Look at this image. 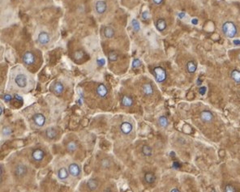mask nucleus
I'll use <instances>...</instances> for the list:
<instances>
[{
	"label": "nucleus",
	"instance_id": "nucleus-1",
	"mask_svg": "<svg viewBox=\"0 0 240 192\" xmlns=\"http://www.w3.org/2000/svg\"><path fill=\"white\" fill-rule=\"evenodd\" d=\"M221 30L225 36L229 38H235L238 33V28L235 23L232 21L225 22L222 24Z\"/></svg>",
	"mask_w": 240,
	"mask_h": 192
},
{
	"label": "nucleus",
	"instance_id": "nucleus-2",
	"mask_svg": "<svg viewBox=\"0 0 240 192\" xmlns=\"http://www.w3.org/2000/svg\"><path fill=\"white\" fill-rule=\"evenodd\" d=\"M154 77L157 83H163L167 79V73L165 70L161 67H156L153 69Z\"/></svg>",
	"mask_w": 240,
	"mask_h": 192
},
{
	"label": "nucleus",
	"instance_id": "nucleus-3",
	"mask_svg": "<svg viewBox=\"0 0 240 192\" xmlns=\"http://www.w3.org/2000/svg\"><path fill=\"white\" fill-rule=\"evenodd\" d=\"M28 173V168L25 165L19 163L18 165H16L14 170V174L17 177H23L27 174Z\"/></svg>",
	"mask_w": 240,
	"mask_h": 192
},
{
	"label": "nucleus",
	"instance_id": "nucleus-4",
	"mask_svg": "<svg viewBox=\"0 0 240 192\" xmlns=\"http://www.w3.org/2000/svg\"><path fill=\"white\" fill-rule=\"evenodd\" d=\"M32 120L33 123H35L36 126H38V127H42L45 126L46 122V118L45 117V115L41 113H37L32 116Z\"/></svg>",
	"mask_w": 240,
	"mask_h": 192
},
{
	"label": "nucleus",
	"instance_id": "nucleus-5",
	"mask_svg": "<svg viewBox=\"0 0 240 192\" xmlns=\"http://www.w3.org/2000/svg\"><path fill=\"white\" fill-rule=\"evenodd\" d=\"M200 118L204 123H209L213 122L214 119V115L210 110H203L200 114Z\"/></svg>",
	"mask_w": 240,
	"mask_h": 192
},
{
	"label": "nucleus",
	"instance_id": "nucleus-6",
	"mask_svg": "<svg viewBox=\"0 0 240 192\" xmlns=\"http://www.w3.org/2000/svg\"><path fill=\"white\" fill-rule=\"evenodd\" d=\"M46 156V153L41 148H37V149L33 150L32 152V158L34 161L40 162L42 160H44Z\"/></svg>",
	"mask_w": 240,
	"mask_h": 192
},
{
	"label": "nucleus",
	"instance_id": "nucleus-7",
	"mask_svg": "<svg viewBox=\"0 0 240 192\" xmlns=\"http://www.w3.org/2000/svg\"><path fill=\"white\" fill-rule=\"evenodd\" d=\"M22 60L24 62V63L26 64L28 66L29 65H32L35 62V56L32 52L31 51H26L25 53L23 54L22 57Z\"/></svg>",
	"mask_w": 240,
	"mask_h": 192
},
{
	"label": "nucleus",
	"instance_id": "nucleus-8",
	"mask_svg": "<svg viewBox=\"0 0 240 192\" xmlns=\"http://www.w3.org/2000/svg\"><path fill=\"white\" fill-rule=\"evenodd\" d=\"M15 83L19 88H25L28 84V79L26 75L23 74H18L15 78Z\"/></svg>",
	"mask_w": 240,
	"mask_h": 192
},
{
	"label": "nucleus",
	"instance_id": "nucleus-9",
	"mask_svg": "<svg viewBox=\"0 0 240 192\" xmlns=\"http://www.w3.org/2000/svg\"><path fill=\"white\" fill-rule=\"evenodd\" d=\"M68 172L71 176L76 177L80 176L81 170H80L79 165H77L76 163H71L68 166Z\"/></svg>",
	"mask_w": 240,
	"mask_h": 192
},
{
	"label": "nucleus",
	"instance_id": "nucleus-10",
	"mask_svg": "<svg viewBox=\"0 0 240 192\" xmlns=\"http://www.w3.org/2000/svg\"><path fill=\"white\" fill-rule=\"evenodd\" d=\"M97 94L100 98H106L108 95V89L104 84H100L97 87Z\"/></svg>",
	"mask_w": 240,
	"mask_h": 192
},
{
	"label": "nucleus",
	"instance_id": "nucleus-11",
	"mask_svg": "<svg viewBox=\"0 0 240 192\" xmlns=\"http://www.w3.org/2000/svg\"><path fill=\"white\" fill-rule=\"evenodd\" d=\"M38 41L41 45H46L50 42V37L46 32H41L38 34Z\"/></svg>",
	"mask_w": 240,
	"mask_h": 192
},
{
	"label": "nucleus",
	"instance_id": "nucleus-12",
	"mask_svg": "<svg viewBox=\"0 0 240 192\" xmlns=\"http://www.w3.org/2000/svg\"><path fill=\"white\" fill-rule=\"evenodd\" d=\"M132 129H133L132 125L128 122H123L120 125V131L123 135H129L132 131Z\"/></svg>",
	"mask_w": 240,
	"mask_h": 192
},
{
	"label": "nucleus",
	"instance_id": "nucleus-13",
	"mask_svg": "<svg viewBox=\"0 0 240 192\" xmlns=\"http://www.w3.org/2000/svg\"><path fill=\"white\" fill-rule=\"evenodd\" d=\"M95 8H96V11L98 14H104L106 11L107 8L106 2H104L102 0L97 1L96 3V5H95Z\"/></svg>",
	"mask_w": 240,
	"mask_h": 192
},
{
	"label": "nucleus",
	"instance_id": "nucleus-14",
	"mask_svg": "<svg viewBox=\"0 0 240 192\" xmlns=\"http://www.w3.org/2000/svg\"><path fill=\"white\" fill-rule=\"evenodd\" d=\"M186 69H187V71L189 74H193L197 70V64L195 61H192V60L188 61L187 63V65H186Z\"/></svg>",
	"mask_w": 240,
	"mask_h": 192
},
{
	"label": "nucleus",
	"instance_id": "nucleus-15",
	"mask_svg": "<svg viewBox=\"0 0 240 192\" xmlns=\"http://www.w3.org/2000/svg\"><path fill=\"white\" fill-rule=\"evenodd\" d=\"M142 91H143L144 95L147 96H152L153 94V92H154L152 84H149V83L144 84V85L142 86Z\"/></svg>",
	"mask_w": 240,
	"mask_h": 192
},
{
	"label": "nucleus",
	"instance_id": "nucleus-16",
	"mask_svg": "<svg viewBox=\"0 0 240 192\" xmlns=\"http://www.w3.org/2000/svg\"><path fill=\"white\" fill-rule=\"evenodd\" d=\"M86 186L88 187V189L91 191H96L98 187V181H97L96 179L94 178H90L89 181H87L86 183Z\"/></svg>",
	"mask_w": 240,
	"mask_h": 192
},
{
	"label": "nucleus",
	"instance_id": "nucleus-17",
	"mask_svg": "<svg viewBox=\"0 0 240 192\" xmlns=\"http://www.w3.org/2000/svg\"><path fill=\"white\" fill-rule=\"evenodd\" d=\"M133 99L130 96H123L121 100V105L124 107H131L133 105Z\"/></svg>",
	"mask_w": 240,
	"mask_h": 192
},
{
	"label": "nucleus",
	"instance_id": "nucleus-18",
	"mask_svg": "<svg viewBox=\"0 0 240 192\" xmlns=\"http://www.w3.org/2000/svg\"><path fill=\"white\" fill-rule=\"evenodd\" d=\"M166 26H167L166 22H165V20L162 19V18L158 19V20H157V22H156V28H157V29L159 32H163L165 28H166Z\"/></svg>",
	"mask_w": 240,
	"mask_h": 192
},
{
	"label": "nucleus",
	"instance_id": "nucleus-19",
	"mask_svg": "<svg viewBox=\"0 0 240 192\" xmlns=\"http://www.w3.org/2000/svg\"><path fill=\"white\" fill-rule=\"evenodd\" d=\"M144 179L148 184H153L156 181V176L153 172H147L144 174Z\"/></svg>",
	"mask_w": 240,
	"mask_h": 192
},
{
	"label": "nucleus",
	"instance_id": "nucleus-20",
	"mask_svg": "<svg viewBox=\"0 0 240 192\" xmlns=\"http://www.w3.org/2000/svg\"><path fill=\"white\" fill-rule=\"evenodd\" d=\"M53 91L56 95H60V94H62L64 91L63 84L62 83H60V82H58V83L54 84L53 86Z\"/></svg>",
	"mask_w": 240,
	"mask_h": 192
},
{
	"label": "nucleus",
	"instance_id": "nucleus-21",
	"mask_svg": "<svg viewBox=\"0 0 240 192\" xmlns=\"http://www.w3.org/2000/svg\"><path fill=\"white\" fill-rule=\"evenodd\" d=\"M58 177L60 180H65L68 177V171L66 168L62 167L58 170Z\"/></svg>",
	"mask_w": 240,
	"mask_h": 192
},
{
	"label": "nucleus",
	"instance_id": "nucleus-22",
	"mask_svg": "<svg viewBox=\"0 0 240 192\" xmlns=\"http://www.w3.org/2000/svg\"><path fill=\"white\" fill-rule=\"evenodd\" d=\"M46 135L49 139H53L57 135V131L54 127H50L46 131Z\"/></svg>",
	"mask_w": 240,
	"mask_h": 192
},
{
	"label": "nucleus",
	"instance_id": "nucleus-23",
	"mask_svg": "<svg viewBox=\"0 0 240 192\" xmlns=\"http://www.w3.org/2000/svg\"><path fill=\"white\" fill-rule=\"evenodd\" d=\"M230 77L235 83L237 84L240 83V71L239 70H233L230 72Z\"/></svg>",
	"mask_w": 240,
	"mask_h": 192
},
{
	"label": "nucleus",
	"instance_id": "nucleus-24",
	"mask_svg": "<svg viewBox=\"0 0 240 192\" xmlns=\"http://www.w3.org/2000/svg\"><path fill=\"white\" fill-rule=\"evenodd\" d=\"M104 36L106 38H112L114 36V30L111 27H106L104 28Z\"/></svg>",
	"mask_w": 240,
	"mask_h": 192
},
{
	"label": "nucleus",
	"instance_id": "nucleus-25",
	"mask_svg": "<svg viewBox=\"0 0 240 192\" xmlns=\"http://www.w3.org/2000/svg\"><path fill=\"white\" fill-rule=\"evenodd\" d=\"M141 152H142L143 155L145 156H151L152 154H153V149H152V148H151L150 146H149V145H146V144L142 147Z\"/></svg>",
	"mask_w": 240,
	"mask_h": 192
},
{
	"label": "nucleus",
	"instance_id": "nucleus-26",
	"mask_svg": "<svg viewBox=\"0 0 240 192\" xmlns=\"http://www.w3.org/2000/svg\"><path fill=\"white\" fill-rule=\"evenodd\" d=\"M158 124H159V126H160L161 127H167L168 125H169L168 118L165 117V116H161V117L158 118Z\"/></svg>",
	"mask_w": 240,
	"mask_h": 192
},
{
	"label": "nucleus",
	"instance_id": "nucleus-27",
	"mask_svg": "<svg viewBox=\"0 0 240 192\" xmlns=\"http://www.w3.org/2000/svg\"><path fill=\"white\" fill-rule=\"evenodd\" d=\"M77 147H78L77 144L75 143V141H70L69 143L67 144V148L71 152H75V150L77 149Z\"/></svg>",
	"mask_w": 240,
	"mask_h": 192
},
{
	"label": "nucleus",
	"instance_id": "nucleus-28",
	"mask_svg": "<svg viewBox=\"0 0 240 192\" xmlns=\"http://www.w3.org/2000/svg\"><path fill=\"white\" fill-rule=\"evenodd\" d=\"M108 59H109V61L111 62V63H114V62L117 61L118 54L116 53V52L114 51V50L110 51L109 53H108Z\"/></svg>",
	"mask_w": 240,
	"mask_h": 192
},
{
	"label": "nucleus",
	"instance_id": "nucleus-29",
	"mask_svg": "<svg viewBox=\"0 0 240 192\" xmlns=\"http://www.w3.org/2000/svg\"><path fill=\"white\" fill-rule=\"evenodd\" d=\"M84 55H85V53H84V52L82 50H77L74 53V59L75 60H80V59H81L84 57Z\"/></svg>",
	"mask_w": 240,
	"mask_h": 192
},
{
	"label": "nucleus",
	"instance_id": "nucleus-30",
	"mask_svg": "<svg viewBox=\"0 0 240 192\" xmlns=\"http://www.w3.org/2000/svg\"><path fill=\"white\" fill-rule=\"evenodd\" d=\"M132 28L133 29L136 31V32H138L140 29V23L136 20H132Z\"/></svg>",
	"mask_w": 240,
	"mask_h": 192
},
{
	"label": "nucleus",
	"instance_id": "nucleus-31",
	"mask_svg": "<svg viewBox=\"0 0 240 192\" xmlns=\"http://www.w3.org/2000/svg\"><path fill=\"white\" fill-rule=\"evenodd\" d=\"M101 166L102 168L104 169H107L110 166V161L108 160V159H103V160L101 161Z\"/></svg>",
	"mask_w": 240,
	"mask_h": 192
},
{
	"label": "nucleus",
	"instance_id": "nucleus-32",
	"mask_svg": "<svg viewBox=\"0 0 240 192\" xmlns=\"http://www.w3.org/2000/svg\"><path fill=\"white\" fill-rule=\"evenodd\" d=\"M141 65V61L139 59H135L132 62V68L133 69H136V68H138L140 67Z\"/></svg>",
	"mask_w": 240,
	"mask_h": 192
},
{
	"label": "nucleus",
	"instance_id": "nucleus-33",
	"mask_svg": "<svg viewBox=\"0 0 240 192\" xmlns=\"http://www.w3.org/2000/svg\"><path fill=\"white\" fill-rule=\"evenodd\" d=\"M3 135H5V136H7V135H10L11 134V128L9 127H4L3 128Z\"/></svg>",
	"mask_w": 240,
	"mask_h": 192
},
{
	"label": "nucleus",
	"instance_id": "nucleus-34",
	"mask_svg": "<svg viewBox=\"0 0 240 192\" xmlns=\"http://www.w3.org/2000/svg\"><path fill=\"white\" fill-rule=\"evenodd\" d=\"M225 192H235V187L230 184H228L225 187Z\"/></svg>",
	"mask_w": 240,
	"mask_h": 192
},
{
	"label": "nucleus",
	"instance_id": "nucleus-35",
	"mask_svg": "<svg viewBox=\"0 0 240 192\" xmlns=\"http://www.w3.org/2000/svg\"><path fill=\"white\" fill-rule=\"evenodd\" d=\"M149 18V13L147 11H144V12L142 13V19L144 20H148Z\"/></svg>",
	"mask_w": 240,
	"mask_h": 192
},
{
	"label": "nucleus",
	"instance_id": "nucleus-36",
	"mask_svg": "<svg viewBox=\"0 0 240 192\" xmlns=\"http://www.w3.org/2000/svg\"><path fill=\"white\" fill-rule=\"evenodd\" d=\"M12 96L11 95H9V94H5L4 96H3V99H4V101H6V102H10V101H11L12 100Z\"/></svg>",
	"mask_w": 240,
	"mask_h": 192
},
{
	"label": "nucleus",
	"instance_id": "nucleus-37",
	"mask_svg": "<svg viewBox=\"0 0 240 192\" xmlns=\"http://www.w3.org/2000/svg\"><path fill=\"white\" fill-rule=\"evenodd\" d=\"M3 173H4V169L3 165H1V169H0V180H1V183L3 182Z\"/></svg>",
	"mask_w": 240,
	"mask_h": 192
},
{
	"label": "nucleus",
	"instance_id": "nucleus-38",
	"mask_svg": "<svg viewBox=\"0 0 240 192\" xmlns=\"http://www.w3.org/2000/svg\"><path fill=\"white\" fill-rule=\"evenodd\" d=\"M206 91H207L206 87H201V88H200V89H199V92H200V93L201 95H204L205 92H206Z\"/></svg>",
	"mask_w": 240,
	"mask_h": 192
},
{
	"label": "nucleus",
	"instance_id": "nucleus-39",
	"mask_svg": "<svg viewBox=\"0 0 240 192\" xmlns=\"http://www.w3.org/2000/svg\"><path fill=\"white\" fill-rule=\"evenodd\" d=\"M163 1L164 0H153V3H154L155 5H161L163 3Z\"/></svg>",
	"mask_w": 240,
	"mask_h": 192
},
{
	"label": "nucleus",
	"instance_id": "nucleus-40",
	"mask_svg": "<svg viewBox=\"0 0 240 192\" xmlns=\"http://www.w3.org/2000/svg\"><path fill=\"white\" fill-rule=\"evenodd\" d=\"M15 98H16L17 101H19V102H22V101H23V99H22L21 96H20V95H17V94L15 96Z\"/></svg>",
	"mask_w": 240,
	"mask_h": 192
},
{
	"label": "nucleus",
	"instance_id": "nucleus-41",
	"mask_svg": "<svg viewBox=\"0 0 240 192\" xmlns=\"http://www.w3.org/2000/svg\"><path fill=\"white\" fill-rule=\"evenodd\" d=\"M103 192H113V191H112V189H111L110 187H106V188L104 190V191Z\"/></svg>",
	"mask_w": 240,
	"mask_h": 192
},
{
	"label": "nucleus",
	"instance_id": "nucleus-42",
	"mask_svg": "<svg viewBox=\"0 0 240 192\" xmlns=\"http://www.w3.org/2000/svg\"><path fill=\"white\" fill-rule=\"evenodd\" d=\"M233 43L235 44V46H240V41L239 40H235Z\"/></svg>",
	"mask_w": 240,
	"mask_h": 192
},
{
	"label": "nucleus",
	"instance_id": "nucleus-43",
	"mask_svg": "<svg viewBox=\"0 0 240 192\" xmlns=\"http://www.w3.org/2000/svg\"><path fill=\"white\" fill-rule=\"evenodd\" d=\"M170 192H180V191L178 188H173V189H171V191Z\"/></svg>",
	"mask_w": 240,
	"mask_h": 192
},
{
	"label": "nucleus",
	"instance_id": "nucleus-44",
	"mask_svg": "<svg viewBox=\"0 0 240 192\" xmlns=\"http://www.w3.org/2000/svg\"><path fill=\"white\" fill-rule=\"evenodd\" d=\"M192 23L193 24H198V20L197 19H193L192 20Z\"/></svg>",
	"mask_w": 240,
	"mask_h": 192
},
{
	"label": "nucleus",
	"instance_id": "nucleus-45",
	"mask_svg": "<svg viewBox=\"0 0 240 192\" xmlns=\"http://www.w3.org/2000/svg\"><path fill=\"white\" fill-rule=\"evenodd\" d=\"M0 109H1V115H3V110H4V109H3V106L1 105V106H0Z\"/></svg>",
	"mask_w": 240,
	"mask_h": 192
},
{
	"label": "nucleus",
	"instance_id": "nucleus-46",
	"mask_svg": "<svg viewBox=\"0 0 240 192\" xmlns=\"http://www.w3.org/2000/svg\"><path fill=\"white\" fill-rule=\"evenodd\" d=\"M185 16V13H182V14H179V16L181 17V18H182L183 16Z\"/></svg>",
	"mask_w": 240,
	"mask_h": 192
},
{
	"label": "nucleus",
	"instance_id": "nucleus-47",
	"mask_svg": "<svg viewBox=\"0 0 240 192\" xmlns=\"http://www.w3.org/2000/svg\"><path fill=\"white\" fill-rule=\"evenodd\" d=\"M211 192H217V191H216L215 190H212V191H211Z\"/></svg>",
	"mask_w": 240,
	"mask_h": 192
}]
</instances>
